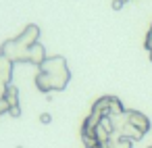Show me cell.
I'll return each instance as SVG.
<instances>
[{"label":"cell","instance_id":"1","mask_svg":"<svg viewBox=\"0 0 152 148\" xmlns=\"http://www.w3.org/2000/svg\"><path fill=\"white\" fill-rule=\"evenodd\" d=\"M40 38V27L38 25H27L17 38H11L2 44L0 52H2L13 65L15 63H34V65H42L48 56L44 46L38 42Z\"/></svg>","mask_w":152,"mask_h":148},{"label":"cell","instance_id":"2","mask_svg":"<svg viewBox=\"0 0 152 148\" xmlns=\"http://www.w3.org/2000/svg\"><path fill=\"white\" fill-rule=\"evenodd\" d=\"M38 69H40V71H44V73L48 75V79H50V84H52V90H54V92H58V90H65V88H67L71 73H69L67 61H65L63 56H48V59L38 67Z\"/></svg>","mask_w":152,"mask_h":148},{"label":"cell","instance_id":"3","mask_svg":"<svg viewBox=\"0 0 152 148\" xmlns=\"http://www.w3.org/2000/svg\"><path fill=\"white\" fill-rule=\"evenodd\" d=\"M121 113H123V104L115 96H102L92 104V115H96L98 119H106V117L121 115Z\"/></svg>","mask_w":152,"mask_h":148},{"label":"cell","instance_id":"4","mask_svg":"<svg viewBox=\"0 0 152 148\" xmlns=\"http://www.w3.org/2000/svg\"><path fill=\"white\" fill-rule=\"evenodd\" d=\"M125 119H127V123L131 127H135L144 136H146V131H150V119L144 113H140V111H125Z\"/></svg>","mask_w":152,"mask_h":148},{"label":"cell","instance_id":"5","mask_svg":"<svg viewBox=\"0 0 152 148\" xmlns=\"http://www.w3.org/2000/svg\"><path fill=\"white\" fill-rule=\"evenodd\" d=\"M4 100L9 106H17L19 104V88L15 84H9L7 90H4Z\"/></svg>","mask_w":152,"mask_h":148},{"label":"cell","instance_id":"6","mask_svg":"<svg viewBox=\"0 0 152 148\" xmlns=\"http://www.w3.org/2000/svg\"><path fill=\"white\" fill-rule=\"evenodd\" d=\"M144 46H146L148 52L152 50V23H150V27H148V34H146V40H144Z\"/></svg>","mask_w":152,"mask_h":148},{"label":"cell","instance_id":"7","mask_svg":"<svg viewBox=\"0 0 152 148\" xmlns=\"http://www.w3.org/2000/svg\"><path fill=\"white\" fill-rule=\"evenodd\" d=\"M9 115H11V117H21V106H19V104H17V106H11V108H9Z\"/></svg>","mask_w":152,"mask_h":148},{"label":"cell","instance_id":"8","mask_svg":"<svg viewBox=\"0 0 152 148\" xmlns=\"http://www.w3.org/2000/svg\"><path fill=\"white\" fill-rule=\"evenodd\" d=\"M40 123H44V125L52 123V115H48V113H42V115H40Z\"/></svg>","mask_w":152,"mask_h":148},{"label":"cell","instance_id":"9","mask_svg":"<svg viewBox=\"0 0 152 148\" xmlns=\"http://www.w3.org/2000/svg\"><path fill=\"white\" fill-rule=\"evenodd\" d=\"M127 0H113V11H121Z\"/></svg>","mask_w":152,"mask_h":148},{"label":"cell","instance_id":"10","mask_svg":"<svg viewBox=\"0 0 152 148\" xmlns=\"http://www.w3.org/2000/svg\"><path fill=\"white\" fill-rule=\"evenodd\" d=\"M88 148H110V144H104V142H96L94 146H88Z\"/></svg>","mask_w":152,"mask_h":148},{"label":"cell","instance_id":"11","mask_svg":"<svg viewBox=\"0 0 152 148\" xmlns=\"http://www.w3.org/2000/svg\"><path fill=\"white\" fill-rule=\"evenodd\" d=\"M148 56H150V63H152V50H150V52H148Z\"/></svg>","mask_w":152,"mask_h":148},{"label":"cell","instance_id":"12","mask_svg":"<svg viewBox=\"0 0 152 148\" xmlns=\"http://www.w3.org/2000/svg\"><path fill=\"white\" fill-rule=\"evenodd\" d=\"M17 148H23V146H17Z\"/></svg>","mask_w":152,"mask_h":148}]
</instances>
